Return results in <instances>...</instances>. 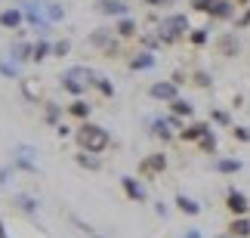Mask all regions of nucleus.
Segmentation results:
<instances>
[{
	"instance_id": "1",
	"label": "nucleus",
	"mask_w": 250,
	"mask_h": 238,
	"mask_svg": "<svg viewBox=\"0 0 250 238\" xmlns=\"http://www.w3.org/2000/svg\"><path fill=\"white\" fill-rule=\"evenodd\" d=\"M78 142L86 151H102L105 146H108V133H105L102 127H96V124H83V127L78 130Z\"/></svg>"
},
{
	"instance_id": "2",
	"label": "nucleus",
	"mask_w": 250,
	"mask_h": 238,
	"mask_svg": "<svg viewBox=\"0 0 250 238\" xmlns=\"http://www.w3.org/2000/svg\"><path fill=\"white\" fill-rule=\"evenodd\" d=\"M93 81H96V78H93V71H90V68H81V65H78V68H68V71H65L62 87L68 90V93H83Z\"/></svg>"
},
{
	"instance_id": "3",
	"label": "nucleus",
	"mask_w": 250,
	"mask_h": 238,
	"mask_svg": "<svg viewBox=\"0 0 250 238\" xmlns=\"http://www.w3.org/2000/svg\"><path fill=\"white\" fill-rule=\"evenodd\" d=\"M186 28H188L186 16H170V19H164V22H161V41H176Z\"/></svg>"
},
{
	"instance_id": "4",
	"label": "nucleus",
	"mask_w": 250,
	"mask_h": 238,
	"mask_svg": "<svg viewBox=\"0 0 250 238\" xmlns=\"http://www.w3.org/2000/svg\"><path fill=\"white\" fill-rule=\"evenodd\" d=\"M195 9L210 13V16H219V19H229V16H232V9H229L226 0H195Z\"/></svg>"
},
{
	"instance_id": "5",
	"label": "nucleus",
	"mask_w": 250,
	"mask_h": 238,
	"mask_svg": "<svg viewBox=\"0 0 250 238\" xmlns=\"http://www.w3.org/2000/svg\"><path fill=\"white\" fill-rule=\"evenodd\" d=\"M164 167H167V158H164V155H151V158H146V161L139 164V173H142V176H151V173H161Z\"/></svg>"
},
{
	"instance_id": "6",
	"label": "nucleus",
	"mask_w": 250,
	"mask_h": 238,
	"mask_svg": "<svg viewBox=\"0 0 250 238\" xmlns=\"http://www.w3.org/2000/svg\"><path fill=\"white\" fill-rule=\"evenodd\" d=\"M121 183H124V192H127V195L133 198V201H142V198H146V192H142V186H139L133 176H124Z\"/></svg>"
},
{
	"instance_id": "7",
	"label": "nucleus",
	"mask_w": 250,
	"mask_h": 238,
	"mask_svg": "<svg viewBox=\"0 0 250 238\" xmlns=\"http://www.w3.org/2000/svg\"><path fill=\"white\" fill-rule=\"evenodd\" d=\"M151 96L155 99H176V84H155Z\"/></svg>"
},
{
	"instance_id": "8",
	"label": "nucleus",
	"mask_w": 250,
	"mask_h": 238,
	"mask_svg": "<svg viewBox=\"0 0 250 238\" xmlns=\"http://www.w3.org/2000/svg\"><path fill=\"white\" fill-rule=\"evenodd\" d=\"M229 207H232V214H244L247 211V198L241 192H229Z\"/></svg>"
},
{
	"instance_id": "9",
	"label": "nucleus",
	"mask_w": 250,
	"mask_h": 238,
	"mask_svg": "<svg viewBox=\"0 0 250 238\" xmlns=\"http://www.w3.org/2000/svg\"><path fill=\"white\" fill-rule=\"evenodd\" d=\"M99 13H114V16H124V13H127V6H124L121 0H102V3H99Z\"/></svg>"
},
{
	"instance_id": "10",
	"label": "nucleus",
	"mask_w": 250,
	"mask_h": 238,
	"mask_svg": "<svg viewBox=\"0 0 250 238\" xmlns=\"http://www.w3.org/2000/svg\"><path fill=\"white\" fill-rule=\"evenodd\" d=\"M22 22V13H16V9H6V13H0V25L3 28H16Z\"/></svg>"
},
{
	"instance_id": "11",
	"label": "nucleus",
	"mask_w": 250,
	"mask_h": 238,
	"mask_svg": "<svg viewBox=\"0 0 250 238\" xmlns=\"http://www.w3.org/2000/svg\"><path fill=\"white\" fill-rule=\"evenodd\" d=\"M207 127H204V124H195V127H188V130H182V139H204L207 136Z\"/></svg>"
},
{
	"instance_id": "12",
	"label": "nucleus",
	"mask_w": 250,
	"mask_h": 238,
	"mask_svg": "<svg viewBox=\"0 0 250 238\" xmlns=\"http://www.w3.org/2000/svg\"><path fill=\"white\" fill-rule=\"evenodd\" d=\"M133 68H151V65H155V56L151 53H139V56H133Z\"/></svg>"
},
{
	"instance_id": "13",
	"label": "nucleus",
	"mask_w": 250,
	"mask_h": 238,
	"mask_svg": "<svg viewBox=\"0 0 250 238\" xmlns=\"http://www.w3.org/2000/svg\"><path fill=\"white\" fill-rule=\"evenodd\" d=\"M176 204H179V211H186V214H198V211H201V207L191 201V198H186V195H179V198H176Z\"/></svg>"
},
{
	"instance_id": "14",
	"label": "nucleus",
	"mask_w": 250,
	"mask_h": 238,
	"mask_svg": "<svg viewBox=\"0 0 250 238\" xmlns=\"http://www.w3.org/2000/svg\"><path fill=\"white\" fill-rule=\"evenodd\" d=\"M232 235H238V238L250 235V223H247V220H235V223H232Z\"/></svg>"
},
{
	"instance_id": "15",
	"label": "nucleus",
	"mask_w": 250,
	"mask_h": 238,
	"mask_svg": "<svg viewBox=\"0 0 250 238\" xmlns=\"http://www.w3.org/2000/svg\"><path fill=\"white\" fill-rule=\"evenodd\" d=\"M216 170L219 173H235V170H241V161H219Z\"/></svg>"
},
{
	"instance_id": "16",
	"label": "nucleus",
	"mask_w": 250,
	"mask_h": 238,
	"mask_svg": "<svg viewBox=\"0 0 250 238\" xmlns=\"http://www.w3.org/2000/svg\"><path fill=\"white\" fill-rule=\"evenodd\" d=\"M173 111H176V115H191V106L186 99H173Z\"/></svg>"
},
{
	"instance_id": "17",
	"label": "nucleus",
	"mask_w": 250,
	"mask_h": 238,
	"mask_svg": "<svg viewBox=\"0 0 250 238\" xmlns=\"http://www.w3.org/2000/svg\"><path fill=\"white\" fill-rule=\"evenodd\" d=\"M118 31H121L124 37H130V34H136V25H133V22H130V19H124V22L118 25Z\"/></svg>"
},
{
	"instance_id": "18",
	"label": "nucleus",
	"mask_w": 250,
	"mask_h": 238,
	"mask_svg": "<svg viewBox=\"0 0 250 238\" xmlns=\"http://www.w3.org/2000/svg\"><path fill=\"white\" fill-rule=\"evenodd\" d=\"M46 50H50L46 43H34V46H31V59H43V56H46Z\"/></svg>"
},
{
	"instance_id": "19",
	"label": "nucleus",
	"mask_w": 250,
	"mask_h": 238,
	"mask_svg": "<svg viewBox=\"0 0 250 238\" xmlns=\"http://www.w3.org/2000/svg\"><path fill=\"white\" fill-rule=\"evenodd\" d=\"M86 111H90L86 102H74V106H71V115H78V118H86Z\"/></svg>"
},
{
	"instance_id": "20",
	"label": "nucleus",
	"mask_w": 250,
	"mask_h": 238,
	"mask_svg": "<svg viewBox=\"0 0 250 238\" xmlns=\"http://www.w3.org/2000/svg\"><path fill=\"white\" fill-rule=\"evenodd\" d=\"M201 146H204L207 151H213V149H216V139H213V133H207V136L201 139Z\"/></svg>"
},
{
	"instance_id": "21",
	"label": "nucleus",
	"mask_w": 250,
	"mask_h": 238,
	"mask_svg": "<svg viewBox=\"0 0 250 238\" xmlns=\"http://www.w3.org/2000/svg\"><path fill=\"white\" fill-rule=\"evenodd\" d=\"M96 84H99V90L105 93V96H111V93H114V90H111V84H108V81H99V78H96Z\"/></svg>"
},
{
	"instance_id": "22",
	"label": "nucleus",
	"mask_w": 250,
	"mask_h": 238,
	"mask_svg": "<svg viewBox=\"0 0 250 238\" xmlns=\"http://www.w3.org/2000/svg\"><path fill=\"white\" fill-rule=\"evenodd\" d=\"M46 16H50V19H62V9L50 3V6H46Z\"/></svg>"
},
{
	"instance_id": "23",
	"label": "nucleus",
	"mask_w": 250,
	"mask_h": 238,
	"mask_svg": "<svg viewBox=\"0 0 250 238\" xmlns=\"http://www.w3.org/2000/svg\"><path fill=\"white\" fill-rule=\"evenodd\" d=\"M78 161H81V164H83V167H99V161H96V158H86V155H81Z\"/></svg>"
},
{
	"instance_id": "24",
	"label": "nucleus",
	"mask_w": 250,
	"mask_h": 238,
	"mask_svg": "<svg viewBox=\"0 0 250 238\" xmlns=\"http://www.w3.org/2000/svg\"><path fill=\"white\" fill-rule=\"evenodd\" d=\"M235 136H238V139H244V142H250V130H244V127H238V130H235Z\"/></svg>"
},
{
	"instance_id": "25",
	"label": "nucleus",
	"mask_w": 250,
	"mask_h": 238,
	"mask_svg": "<svg viewBox=\"0 0 250 238\" xmlns=\"http://www.w3.org/2000/svg\"><path fill=\"white\" fill-rule=\"evenodd\" d=\"M191 41H195V43H204L207 34H204V31H195V34H191Z\"/></svg>"
},
{
	"instance_id": "26",
	"label": "nucleus",
	"mask_w": 250,
	"mask_h": 238,
	"mask_svg": "<svg viewBox=\"0 0 250 238\" xmlns=\"http://www.w3.org/2000/svg\"><path fill=\"white\" fill-rule=\"evenodd\" d=\"M65 53H68V43H65V41L56 43V56H65Z\"/></svg>"
},
{
	"instance_id": "27",
	"label": "nucleus",
	"mask_w": 250,
	"mask_h": 238,
	"mask_svg": "<svg viewBox=\"0 0 250 238\" xmlns=\"http://www.w3.org/2000/svg\"><path fill=\"white\" fill-rule=\"evenodd\" d=\"M148 3H167V0H148Z\"/></svg>"
},
{
	"instance_id": "28",
	"label": "nucleus",
	"mask_w": 250,
	"mask_h": 238,
	"mask_svg": "<svg viewBox=\"0 0 250 238\" xmlns=\"http://www.w3.org/2000/svg\"><path fill=\"white\" fill-rule=\"evenodd\" d=\"M0 238H6V232H3V226H0Z\"/></svg>"
},
{
	"instance_id": "29",
	"label": "nucleus",
	"mask_w": 250,
	"mask_h": 238,
	"mask_svg": "<svg viewBox=\"0 0 250 238\" xmlns=\"http://www.w3.org/2000/svg\"><path fill=\"white\" fill-rule=\"evenodd\" d=\"M241 3H244V0H241Z\"/></svg>"
}]
</instances>
